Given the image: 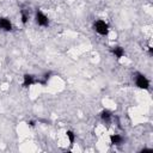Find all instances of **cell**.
Segmentation results:
<instances>
[{
	"label": "cell",
	"mask_w": 153,
	"mask_h": 153,
	"mask_svg": "<svg viewBox=\"0 0 153 153\" xmlns=\"http://www.w3.org/2000/svg\"><path fill=\"white\" fill-rule=\"evenodd\" d=\"M98 117H99V120H100V122L103 124L110 126L112 123V121H114V112L111 110H109V109H103V110L99 111Z\"/></svg>",
	"instance_id": "5"
},
{
	"label": "cell",
	"mask_w": 153,
	"mask_h": 153,
	"mask_svg": "<svg viewBox=\"0 0 153 153\" xmlns=\"http://www.w3.org/2000/svg\"><path fill=\"white\" fill-rule=\"evenodd\" d=\"M32 19H33V23L38 27L47 29V27L50 26V18H49V16L42 8H38V7L35 8L33 14H32Z\"/></svg>",
	"instance_id": "2"
},
{
	"label": "cell",
	"mask_w": 153,
	"mask_h": 153,
	"mask_svg": "<svg viewBox=\"0 0 153 153\" xmlns=\"http://www.w3.org/2000/svg\"><path fill=\"white\" fill-rule=\"evenodd\" d=\"M14 25L12 20L6 16H0V31L2 32H12Z\"/></svg>",
	"instance_id": "6"
},
{
	"label": "cell",
	"mask_w": 153,
	"mask_h": 153,
	"mask_svg": "<svg viewBox=\"0 0 153 153\" xmlns=\"http://www.w3.org/2000/svg\"><path fill=\"white\" fill-rule=\"evenodd\" d=\"M65 135H66V139L69 142V146H73L75 143V141H76V134H75V131L73 129H67L65 131Z\"/></svg>",
	"instance_id": "11"
},
{
	"label": "cell",
	"mask_w": 153,
	"mask_h": 153,
	"mask_svg": "<svg viewBox=\"0 0 153 153\" xmlns=\"http://www.w3.org/2000/svg\"><path fill=\"white\" fill-rule=\"evenodd\" d=\"M54 76V73L51 71H45L43 72L39 76H38V85H41L42 87H45L48 86V84L50 82L51 78Z\"/></svg>",
	"instance_id": "10"
},
{
	"label": "cell",
	"mask_w": 153,
	"mask_h": 153,
	"mask_svg": "<svg viewBox=\"0 0 153 153\" xmlns=\"http://www.w3.org/2000/svg\"><path fill=\"white\" fill-rule=\"evenodd\" d=\"M126 142V139L122 134H118V133H112L109 135V143L111 146H115V147H120L122 145H124Z\"/></svg>",
	"instance_id": "8"
},
{
	"label": "cell",
	"mask_w": 153,
	"mask_h": 153,
	"mask_svg": "<svg viewBox=\"0 0 153 153\" xmlns=\"http://www.w3.org/2000/svg\"><path fill=\"white\" fill-rule=\"evenodd\" d=\"M35 85H38V76L32 73H24L22 76V84H20L22 88L27 90Z\"/></svg>",
	"instance_id": "4"
},
{
	"label": "cell",
	"mask_w": 153,
	"mask_h": 153,
	"mask_svg": "<svg viewBox=\"0 0 153 153\" xmlns=\"http://www.w3.org/2000/svg\"><path fill=\"white\" fill-rule=\"evenodd\" d=\"M147 151H152V148H147V147H145V148L141 149V152H147Z\"/></svg>",
	"instance_id": "12"
},
{
	"label": "cell",
	"mask_w": 153,
	"mask_h": 153,
	"mask_svg": "<svg viewBox=\"0 0 153 153\" xmlns=\"http://www.w3.org/2000/svg\"><path fill=\"white\" fill-rule=\"evenodd\" d=\"M133 82H134L135 87L139 88V90L149 91V88H151V80L142 72H139V71L134 72V74H133Z\"/></svg>",
	"instance_id": "1"
},
{
	"label": "cell",
	"mask_w": 153,
	"mask_h": 153,
	"mask_svg": "<svg viewBox=\"0 0 153 153\" xmlns=\"http://www.w3.org/2000/svg\"><path fill=\"white\" fill-rule=\"evenodd\" d=\"M110 53H111V55H112L116 60H122V59L126 57V55H127L124 47H122V45H120V44H115V45L110 47Z\"/></svg>",
	"instance_id": "7"
},
{
	"label": "cell",
	"mask_w": 153,
	"mask_h": 153,
	"mask_svg": "<svg viewBox=\"0 0 153 153\" xmlns=\"http://www.w3.org/2000/svg\"><path fill=\"white\" fill-rule=\"evenodd\" d=\"M30 18H31V12L27 7H22L19 10V19H20V23L23 26H26L30 22Z\"/></svg>",
	"instance_id": "9"
},
{
	"label": "cell",
	"mask_w": 153,
	"mask_h": 153,
	"mask_svg": "<svg viewBox=\"0 0 153 153\" xmlns=\"http://www.w3.org/2000/svg\"><path fill=\"white\" fill-rule=\"evenodd\" d=\"M92 30L94 31V33H97L100 37H106L110 33V24L105 20V19H96L92 23Z\"/></svg>",
	"instance_id": "3"
}]
</instances>
